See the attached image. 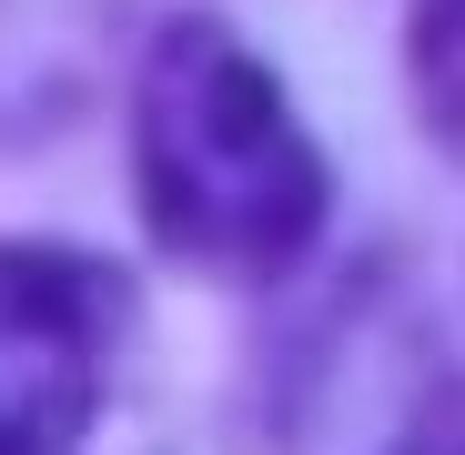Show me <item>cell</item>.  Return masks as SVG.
I'll use <instances>...</instances> for the list:
<instances>
[{
  "label": "cell",
  "mask_w": 465,
  "mask_h": 455,
  "mask_svg": "<svg viewBox=\"0 0 465 455\" xmlns=\"http://www.w3.org/2000/svg\"><path fill=\"white\" fill-rule=\"evenodd\" d=\"M132 183L142 213L183 263L263 283L283 273L324 223V152L273 92V71L213 31L173 21L163 51L142 61V102H132Z\"/></svg>",
  "instance_id": "1"
},
{
  "label": "cell",
  "mask_w": 465,
  "mask_h": 455,
  "mask_svg": "<svg viewBox=\"0 0 465 455\" xmlns=\"http://www.w3.org/2000/svg\"><path fill=\"white\" fill-rule=\"evenodd\" d=\"M425 92L435 122L465 132V0H425Z\"/></svg>",
  "instance_id": "3"
},
{
  "label": "cell",
  "mask_w": 465,
  "mask_h": 455,
  "mask_svg": "<svg viewBox=\"0 0 465 455\" xmlns=\"http://www.w3.org/2000/svg\"><path fill=\"white\" fill-rule=\"evenodd\" d=\"M112 283L82 253L0 243V455H71L102 405Z\"/></svg>",
  "instance_id": "2"
}]
</instances>
